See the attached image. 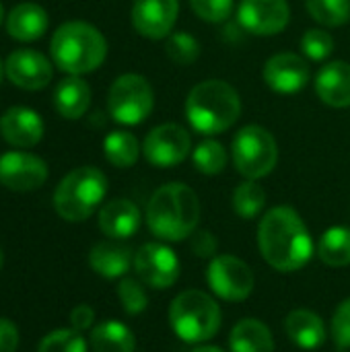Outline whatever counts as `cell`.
I'll use <instances>...</instances> for the list:
<instances>
[{
  "label": "cell",
  "mask_w": 350,
  "mask_h": 352,
  "mask_svg": "<svg viewBox=\"0 0 350 352\" xmlns=\"http://www.w3.org/2000/svg\"><path fill=\"white\" fill-rule=\"evenodd\" d=\"M192 10L206 23H225L233 12V0H190Z\"/></svg>",
  "instance_id": "35"
},
{
  "label": "cell",
  "mask_w": 350,
  "mask_h": 352,
  "mask_svg": "<svg viewBox=\"0 0 350 352\" xmlns=\"http://www.w3.org/2000/svg\"><path fill=\"white\" fill-rule=\"evenodd\" d=\"M134 270L138 278L153 289H167L179 278V260L165 243H144L134 254Z\"/></svg>",
  "instance_id": "11"
},
{
  "label": "cell",
  "mask_w": 350,
  "mask_h": 352,
  "mask_svg": "<svg viewBox=\"0 0 350 352\" xmlns=\"http://www.w3.org/2000/svg\"><path fill=\"white\" fill-rule=\"evenodd\" d=\"M231 352H274L272 332L260 320H241L229 338Z\"/></svg>",
  "instance_id": "25"
},
{
  "label": "cell",
  "mask_w": 350,
  "mask_h": 352,
  "mask_svg": "<svg viewBox=\"0 0 350 352\" xmlns=\"http://www.w3.org/2000/svg\"><path fill=\"white\" fill-rule=\"evenodd\" d=\"M192 352H223L221 349H217V346H198L196 351Z\"/></svg>",
  "instance_id": "40"
},
{
  "label": "cell",
  "mask_w": 350,
  "mask_h": 352,
  "mask_svg": "<svg viewBox=\"0 0 350 352\" xmlns=\"http://www.w3.org/2000/svg\"><path fill=\"white\" fill-rule=\"evenodd\" d=\"M264 82L281 95H293L305 89L311 78V70L305 58L293 52H281L266 60L262 68Z\"/></svg>",
  "instance_id": "15"
},
{
  "label": "cell",
  "mask_w": 350,
  "mask_h": 352,
  "mask_svg": "<svg viewBox=\"0 0 350 352\" xmlns=\"http://www.w3.org/2000/svg\"><path fill=\"white\" fill-rule=\"evenodd\" d=\"M2 76H4V64L0 62V82H2Z\"/></svg>",
  "instance_id": "41"
},
{
  "label": "cell",
  "mask_w": 350,
  "mask_h": 352,
  "mask_svg": "<svg viewBox=\"0 0 350 352\" xmlns=\"http://www.w3.org/2000/svg\"><path fill=\"white\" fill-rule=\"evenodd\" d=\"M2 19H4V8H2V4H0V25H2Z\"/></svg>",
  "instance_id": "42"
},
{
  "label": "cell",
  "mask_w": 350,
  "mask_h": 352,
  "mask_svg": "<svg viewBox=\"0 0 350 352\" xmlns=\"http://www.w3.org/2000/svg\"><path fill=\"white\" fill-rule=\"evenodd\" d=\"M17 349H19L17 326L10 320L0 318V352H17Z\"/></svg>",
  "instance_id": "38"
},
{
  "label": "cell",
  "mask_w": 350,
  "mask_h": 352,
  "mask_svg": "<svg viewBox=\"0 0 350 352\" xmlns=\"http://www.w3.org/2000/svg\"><path fill=\"white\" fill-rule=\"evenodd\" d=\"M192 161L194 167L204 173V175H219L229 161V155L225 151V146L219 140L206 138L202 142H198L192 151Z\"/></svg>",
  "instance_id": "29"
},
{
  "label": "cell",
  "mask_w": 350,
  "mask_h": 352,
  "mask_svg": "<svg viewBox=\"0 0 350 352\" xmlns=\"http://www.w3.org/2000/svg\"><path fill=\"white\" fill-rule=\"evenodd\" d=\"M217 248H219V241H217V237L210 231H196L192 235V252L198 258H210V256H215L217 254Z\"/></svg>",
  "instance_id": "37"
},
{
  "label": "cell",
  "mask_w": 350,
  "mask_h": 352,
  "mask_svg": "<svg viewBox=\"0 0 350 352\" xmlns=\"http://www.w3.org/2000/svg\"><path fill=\"white\" fill-rule=\"evenodd\" d=\"M107 194V177L97 167L72 169L54 192V208L68 223L87 221Z\"/></svg>",
  "instance_id": "5"
},
{
  "label": "cell",
  "mask_w": 350,
  "mask_h": 352,
  "mask_svg": "<svg viewBox=\"0 0 350 352\" xmlns=\"http://www.w3.org/2000/svg\"><path fill=\"white\" fill-rule=\"evenodd\" d=\"M54 66L68 76H80L97 70L107 56V41L103 33L85 21L62 23L50 41Z\"/></svg>",
  "instance_id": "3"
},
{
  "label": "cell",
  "mask_w": 350,
  "mask_h": 352,
  "mask_svg": "<svg viewBox=\"0 0 350 352\" xmlns=\"http://www.w3.org/2000/svg\"><path fill=\"white\" fill-rule=\"evenodd\" d=\"M237 21L248 33L270 37L289 25L291 8L287 0H241Z\"/></svg>",
  "instance_id": "14"
},
{
  "label": "cell",
  "mask_w": 350,
  "mask_h": 352,
  "mask_svg": "<svg viewBox=\"0 0 350 352\" xmlns=\"http://www.w3.org/2000/svg\"><path fill=\"white\" fill-rule=\"evenodd\" d=\"M231 202L241 219H256L266 206V192L256 179H245L235 188Z\"/></svg>",
  "instance_id": "28"
},
{
  "label": "cell",
  "mask_w": 350,
  "mask_h": 352,
  "mask_svg": "<svg viewBox=\"0 0 350 352\" xmlns=\"http://www.w3.org/2000/svg\"><path fill=\"white\" fill-rule=\"evenodd\" d=\"M165 54L177 66L194 64L200 56L198 39L188 31H175L165 37Z\"/></svg>",
  "instance_id": "31"
},
{
  "label": "cell",
  "mask_w": 350,
  "mask_h": 352,
  "mask_svg": "<svg viewBox=\"0 0 350 352\" xmlns=\"http://www.w3.org/2000/svg\"><path fill=\"white\" fill-rule=\"evenodd\" d=\"M301 52L314 62H324L334 52V37L324 29H307L301 37Z\"/></svg>",
  "instance_id": "33"
},
{
  "label": "cell",
  "mask_w": 350,
  "mask_h": 352,
  "mask_svg": "<svg viewBox=\"0 0 350 352\" xmlns=\"http://www.w3.org/2000/svg\"><path fill=\"white\" fill-rule=\"evenodd\" d=\"M285 330H287V336L291 338V342L297 344L299 349H305V351L320 349L326 342V336H328L324 320L318 314L309 311V309L291 311L287 316Z\"/></svg>",
  "instance_id": "22"
},
{
  "label": "cell",
  "mask_w": 350,
  "mask_h": 352,
  "mask_svg": "<svg viewBox=\"0 0 350 352\" xmlns=\"http://www.w3.org/2000/svg\"><path fill=\"white\" fill-rule=\"evenodd\" d=\"M318 256L332 268H344L350 264V229L332 227L318 241Z\"/></svg>",
  "instance_id": "27"
},
{
  "label": "cell",
  "mask_w": 350,
  "mask_h": 352,
  "mask_svg": "<svg viewBox=\"0 0 350 352\" xmlns=\"http://www.w3.org/2000/svg\"><path fill=\"white\" fill-rule=\"evenodd\" d=\"M2 264H4V256H2V250H0V270H2Z\"/></svg>",
  "instance_id": "43"
},
{
  "label": "cell",
  "mask_w": 350,
  "mask_h": 352,
  "mask_svg": "<svg viewBox=\"0 0 350 352\" xmlns=\"http://www.w3.org/2000/svg\"><path fill=\"white\" fill-rule=\"evenodd\" d=\"M47 179V165L41 157L25 151L0 155V186L12 192H33Z\"/></svg>",
  "instance_id": "12"
},
{
  "label": "cell",
  "mask_w": 350,
  "mask_h": 352,
  "mask_svg": "<svg viewBox=\"0 0 350 352\" xmlns=\"http://www.w3.org/2000/svg\"><path fill=\"white\" fill-rule=\"evenodd\" d=\"M190 148L192 138L179 124H161L153 128L142 142L144 159L161 169L179 165L190 155Z\"/></svg>",
  "instance_id": "9"
},
{
  "label": "cell",
  "mask_w": 350,
  "mask_h": 352,
  "mask_svg": "<svg viewBox=\"0 0 350 352\" xmlns=\"http://www.w3.org/2000/svg\"><path fill=\"white\" fill-rule=\"evenodd\" d=\"M200 223V200L196 192L179 182L161 186L149 200L146 225L163 241H182L196 233Z\"/></svg>",
  "instance_id": "2"
},
{
  "label": "cell",
  "mask_w": 350,
  "mask_h": 352,
  "mask_svg": "<svg viewBox=\"0 0 350 352\" xmlns=\"http://www.w3.org/2000/svg\"><path fill=\"white\" fill-rule=\"evenodd\" d=\"M43 132V122L31 107L14 105L0 116V134L10 146L31 148L41 142Z\"/></svg>",
  "instance_id": "17"
},
{
  "label": "cell",
  "mask_w": 350,
  "mask_h": 352,
  "mask_svg": "<svg viewBox=\"0 0 350 352\" xmlns=\"http://www.w3.org/2000/svg\"><path fill=\"white\" fill-rule=\"evenodd\" d=\"M89 264L99 276L113 280V278H122L130 270V266L134 264V254L128 245L116 239L101 241L93 245L89 254Z\"/></svg>",
  "instance_id": "20"
},
{
  "label": "cell",
  "mask_w": 350,
  "mask_h": 352,
  "mask_svg": "<svg viewBox=\"0 0 350 352\" xmlns=\"http://www.w3.org/2000/svg\"><path fill=\"white\" fill-rule=\"evenodd\" d=\"M140 227V210L126 198H116L99 210V229L105 237L122 241L132 237Z\"/></svg>",
  "instance_id": "19"
},
{
  "label": "cell",
  "mask_w": 350,
  "mask_h": 352,
  "mask_svg": "<svg viewBox=\"0 0 350 352\" xmlns=\"http://www.w3.org/2000/svg\"><path fill=\"white\" fill-rule=\"evenodd\" d=\"M93 322H95V311H93V307H89V305H76V307L70 311V324H72V328L78 330V332L89 330V328L93 326Z\"/></svg>",
  "instance_id": "39"
},
{
  "label": "cell",
  "mask_w": 350,
  "mask_h": 352,
  "mask_svg": "<svg viewBox=\"0 0 350 352\" xmlns=\"http://www.w3.org/2000/svg\"><path fill=\"white\" fill-rule=\"evenodd\" d=\"M118 297H120L124 311L130 316L142 314L149 305V297H146L144 287L134 278H122V283L118 285Z\"/></svg>",
  "instance_id": "34"
},
{
  "label": "cell",
  "mask_w": 350,
  "mask_h": 352,
  "mask_svg": "<svg viewBox=\"0 0 350 352\" xmlns=\"http://www.w3.org/2000/svg\"><path fill=\"white\" fill-rule=\"evenodd\" d=\"M91 349L93 352H134L136 338L126 324L105 320L91 330Z\"/></svg>",
  "instance_id": "24"
},
{
  "label": "cell",
  "mask_w": 350,
  "mask_h": 352,
  "mask_svg": "<svg viewBox=\"0 0 350 352\" xmlns=\"http://www.w3.org/2000/svg\"><path fill=\"white\" fill-rule=\"evenodd\" d=\"M208 285L225 301H243L254 291L252 268L235 256H217L208 266Z\"/></svg>",
  "instance_id": "10"
},
{
  "label": "cell",
  "mask_w": 350,
  "mask_h": 352,
  "mask_svg": "<svg viewBox=\"0 0 350 352\" xmlns=\"http://www.w3.org/2000/svg\"><path fill=\"white\" fill-rule=\"evenodd\" d=\"M190 126L204 136L227 132L241 116L239 93L221 78L198 82L186 99Z\"/></svg>",
  "instance_id": "4"
},
{
  "label": "cell",
  "mask_w": 350,
  "mask_h": 352,
  "mask_svg": "<svg viewBox=\"0 0 350 352\" xmlns=\"http://www.w3.org/2000/svg\"><path fill=\"white\" fill-rule=\"evenodd\" d=\"M316 93L322 103L344 109L350 107V64L342 60L328 62L316 74Z\"/></svg>",
  "instance_id": "18"
},
{
  "label": "cell",
  "mask_w": 350,
  "mask_h": 352,
  "mask_svg": "<svg viewBox=\"0 0 350 352\" xmlns=\"http://www.w3.org/2000/svg\"><path fill=\"white\" fill-rule=\"evenodd\" d=\"M45 31L47 12L35 2H21L6 16V33L17 41H35Z\"/></svg>",
  "instance_id": "21"
},
{
  "label": "cell",
  "mask_w": 350,
  "mask_h": 352,
  "mask_svg": "<svg viewBox=\"0 0 350 352\" xmlns=\"http://www.w3.org/2000/svg\"><path fill=\"white\" fill-rule=\"evenodd\" d=\"M179 14V0H134L132 27L146 39H165Z\"/></svg>",
  "instance_id": "16"
},
{
  "label": "cell",
  "mask_w": 350,
  "mask_h": 352,
  "mask_svg": "<svg viewBox=\"0 0 350 352\" xmlns=\"http://www.w3.org/2000/svg\"><path fill=\"white\" fill-rule=\"evenodd\" d=\"M103 153H105V159L113 167L126 169V167H132L138 161L140 144H138V138L132 132L113 130L103 140Z\"/></svg>",
  "instance_id": "26"
},
{
  "label": "cell",
  "mask_w": 350,
  "mask_h": 352,
  "mask_svg": "<svg viewBox=\"0 0 350 352\" xmlns=\"http://www.w3.org/2000/svg\"><path fill=\"white\" fill-rule=\"evenodd\" d=\"M258 245L262 258L278 272H295L314 256L309 229L291 206H274L262 217Z\"/></svg>",
  "instance_id": "1"
},
{
  "label": "cell",
  "mask_w": 350,
  "mask_h": 352,
  "mask_svg": "<svg viewBox=\"0 0 350 352\" xmlns=\"http://www.w3.org/2000/svg\"><path fill=\"white\" fill-rule=\"evenodd\" d=\"M173 332L190 344L210 340L221 328V309L217 301L202 291L179 293L169 307Z\"/></svg>",
  "instance_id": "6"
},
{
  "label": "cell",
  "mask_w": 350,
  "mask_h": 352,
  "mask_svg": "<svg viewBox=\"0 0 350 352\" xmlns=\"http://www.w3.org/2000/svg\"><path fill=\"white\" fill-rule=\"evenodd\" d=\"M332 338L340 351L350 349V297L344 299L332 318Z\"/></svg>",
  "instance_id": "36"
},
{
  "label": "cell",
  "mask_w": 350,
  "mask_h": 352,
  "mask_svg": "<svg viewBox=\"0 0 350 352\" xmlns=\"http://www.w3.org/2000/svg\"><path fill=\"white\" fill-rule=\"evenodd\" d=\"M4 74L19 89L39 91L52 82L54 66L41 52L19 47L4 60Z\"/></svg>",
  "instance_id": "13"
},
{
  "label": "cell",
  "mask_w": 350,
  "mask_h": 352,
  "mask_svg": "<svg viewBox=\"0 0 350 352\" xmlns=\"http://www.w3.org/2000/svg\"><path fill=\"white\" fill-rule=\"evenodd\" d=\"M56 111L64 120H78L91 105V87L80 76H66L54 91Z\"/></svg>",
  "instance_id": "23"
},
{
  "label": "cell",
  "mask_w": 350,
  "mask_h": 352,
  "mask_svg": "<svg viewBox=\"0 0 350 352\" xmlns=\"http://www.w3.org/2000/svg\"><path fill=\"white\" fill-rule=\"evenodd\" d=\"M305 8L324 27H342L350 19V0H305Z\"/></svg>",
  "instance_id": "30"
},
{
  "label": "cell",
  "mask_w": 350,
  "mask_h": 352,
  "mask_svg": "<svg viewBox=\"0 0 350 352\" xmlns=\"http://www.w3.org/2000/svg\"><path fill=\"white\" fill-rule=\"evenodd\" d=\"M231 155L235 169L245 179H262L276 167L278 146L266 128L250 124L233 136Z\"/></svg>",
  "instance_id": "7"
},
{
  "label": "cell",
  "mask_w": 350,
  "mask_h": 352,
  "mask_svg": "<svg viewBox=\"0 0 350 352\" xmlns=\"http://www.w3.org/2000/svg\"><path fill=\"white\" fill-rule=\"evenodd\" d=\"M37 352H87L83 334L74 328H62L50 332L37 346Z\"/></svg>",
  "instance_id": "32"
},
{
  "label": "cell",
  "mask_w": 350,
  "mask_h": 352,
  "mask_svg": "<svg viewBox=\"0 0 350 352\" xmlns=\"http://www.w3.org/2000/svg\"><path fill=\"white\" fill-rule=\"evenodd\" d=\"M155 107V93L142 74H122L113 80L107 93L109 116L124 126L142 124Z\"/></svg>",
  "instance_id": "8"
}]
</instances>
